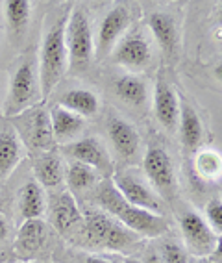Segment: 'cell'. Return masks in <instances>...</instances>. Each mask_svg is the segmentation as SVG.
<instances>
[{"instance_id":"cell-27","label":"cell","mask_w":222,"mask_h":263,"mask_svg":"<svg viewBox=\"0 0 222 263\" xmlns=\"http://www.w3.org/2000/svg\"><path fill=\"white\" fill-rule=\"evenodd\" d=\"M193 167H194V173L198 174L202 180L215 182V180L220 178L222 158L218 152L211 151V148H202V151H196Z\"/></svg>"},{"instance_id":"cell-3","label":"cell","mask_w":222,"mask_h":263,"mask_svg":"<svg viewBox=\"0 0 222 263\" xmlns=\"http://www.w3.org/2000/svg\"><path fill=\"white\" fill-rule=\"evenodd\" d=\"M41 100V85H39V76L35 71V61L33 58H26L21 61L11 74L10 91H8L4 106L6 117H17L23 111L35 108Z\"/></svg>"},{"instance_id":"cell-8","label":"cell","mask_w":222,"mask_h":263,"mask_svg":"<svg viewBox=\"0 0 222 263\" xmlns=\"http://www.w3.org/2000/svg\"><path fill=\"white\" fill-rule=\"evenodd\" d=\"M180 228L187 254L204 258V256H211L215 250H218V235L213 234V230L200 213L185 212L180 217Z\"/></svg>"},{"instance_id":"cell-25","label":"cell","mask_w":222,"mask_h":263,"mask_svg":"<svg viewBox=\"0 0 222 263\" xmlns=\"http://www.w3.org/2000/svg\"><path fill=\"white\" fill-rule=\"evenodd\" d=\"M30 13H32V4L28 0H8V2H4V15L13 37L24 35L26 26L30 23Z\"/></svg>"},{"instance_id":"cell-11","label":"cell","mask_w":222,"mask_h":263,"mask_svg":"<svg viewBox=\"0 0 222 263\" xmlns=\"http://www.w3.org/2000/svg\"><path fill=\"white\" fill-rule=\"evenodd\" d=\"M113 61L117 65L132 69V71L147 69L152 61L150 43H148V39L143 33H130V35L123 37L115 45Z\"/></svg>"},{"instance_id":"cell-15","label":"cell","mask_w":222,"mask_h":263,"mask_svg":"<svg viewBox=\"0 0 222 263\" xmlns=\"http://www.w3.org/2000/svg\"><path fill=\"white\" fill-rule=\"evenodd\" d=\"M148 28H150L152 35L156 37L163 54L169 60H174L178 56V47H180V33H178L176 21L169 13L156 11L148 17Z\"/></svg>"},{"instance_id":"cell-2","label":"cell","mask_w":222,"mask_h":263,"mask_svg":"<svg viewBox=\"0 0 222 263\" xmlns=\"http://www.w3.org/2000/svg\"><path fill=\"white\" fill-rule=\"evenodd\" d=\"M65 47L69 69L72 72L87 71L95 58V41H93L89 15L84 8H74L69 13L65 26Z\"/></svg>"},{"instance_id":"cell-29","label":"cell","mask_w":222,"mask_h":263,"mask_svg":"<svg viewBox=\"0 0 222 263\" xmlns=\"http://www.w3.org/2000/svg\"><path fill=\"white\" fill-rule=\"evenodd\" d=\"M157 254L163 259V263H189V254H187L185 247L172 237H165L159 241Z\"/></svg>"},{"instance_id":"cell-34","label":"cell","mask_w":222,"mask_h":263,"mask_svg":"<svg viewBox=\"0 0 222 263\" xmlns=\"http://www.w3.org/2000/svg\"><path fill=\"white\" fill-rule=\"evenodd\" d=\"M124 263H141L139 259H135V258H126L124 259Z\"/></svg>"},{"instance_id":"cell-13","label":"cell","mask_w":222,"mask_h":263,"mask_svg":"<svg viewBox=\"0 0 222 263\" xmlns=\"http://www.w3.org/2000/svg\"><path fill=\"white\" fill-rule=\"evenodd\" d=\"M130 10L126 6H115L113 10L106 15L98 28V37H96V56L102 60L113 50L115 45L120 41L123 33L126 32L130 24Z\"/></svg>"},{"instance_id":"cell-32","label":"cell","mask_w":222,"mask_h":263,"mask_svg":"<svg viewBox=\"0 0 222 263\" xmlns=\"http://www.w3.org/2000/svg\"><path fill=\"white\" fill-rule=\"evenodd\" d=\"M8 234H10V224H8L4 217H0V243H4Z\"/></svg>"},{"instance_id":"cell-35","label":"cell","mask_w":222,"mask_h":263,"mask_svg":"<svg viewBox=\"0 0 222 263\" xmlns=\"http://www.w3.org/2000/svg\"><path fill=\"white\" fill-rule=\"evenodd\" d=\"M2 261H4V256H2V254H0V263H2Z\"/></svg>"},{"instance_id":"cell-12","label":"cell","mask_w":222,"mask_h":263,"mask_svg":"<svg viewBox=\"0 0 222 263\" xmlns=\"http://www.w3.org/2000/svg\"><path fill=\"white\" fill-rule=\"evenodd\" d=\"M154 113L165 130H178L180 119V95L176 93L174 85L167 80L165 72H159L154 91Z\"/></svg>"},{"instance_id":"cell-23","label":"cell","mask_w":222,"mask_h":263,"mask_svg":"<svg viewBox=\"0 0 222 263\" xmlns=\"http://www.w3.org/2000/svg\"><path fill=\"white\" fill-rule=\"evenodd\" d=\"M57 106L80 115L82 119L93 117L98 111V97L89 89H71L63 93L57 100Z\"/></svg>"},{"instance_id":"cell-17","label":"cell","mask_w":222,"mask_h":263,"mask_svg":"<svg viewBox=\"0 0 222 263\" xmlns=\"http://www.w3.org/2000/svg\"><path fill=\"white\" fill-rule=\"evenodd\" d=\"M50 215H52L54 226L62 234L74 230L78 224H84V215H82L80 206L76 202V198L72 197V193L69 191H63L57 197H54Z\"/></svg>"},{"instance_id":"cell-4","label":"cell","mask_w":222,"mask_h":263,"mask_svg":"<svg viewBox=\"0 0 222 263\" xmlns=\"http://www.w3.org/2000/svg\"><path fill=\"white\" fill-rule=\"evenodd\" d=\"M84 226L89 243L106 250H126L135 243V234L124 228L117 219L100 212V210H85Z\"/></svg>"},{"instance_id":"cell-19","label":"cell","mask_w":222,"mask_h":263,"mask_svg":"<svg viewBox=\"0 0 222 263\" xmlns=\"http://www.w3.org/2000/svg\"><path fill=\"white\" fill-rule=\"evenodd\" d=\"M24 145L11 124L0 130V178H8L21 163Z\"/></svg>"},{"instance_id":"cell-14","label":"cell","mask_w":222,"mask_h":263,"mask_svg":"<svg viewBox=\"0 0 222 263\" xmlns=\"http://www.w3.org/2000/svg\"><path fill=\"white\" fill-rule=\"evenodd\" d=\"M45 239H47V226L41 219L24 221L17 232V237H15V256L19 259H24V261L33 259L43 249Z\"/></svg>"},{"instance_id":"cell-7","label":"cell","mask_w":222,"mask_h":263,"mask_svg":"<svg viewBox=\"0 0 222 263\" xmlns=\"http://www.w3.org/2000/svg\"><path fill=\"white\" fill-rule=\"evenodd\" d=\"M111 182L130 206L148 210V212L161 215V212H163L161 198L157 197V193L148 185V182L137 171H120V173L113 174Z\"/></svg>"},{"instance_id":"cell-21","label":"cell","mask_w":222,"mask_h":263,"mask_svg":"<svg viewBox=\"0 0 222 263\" xmlns=\"http://www.w3.org/2000/svg\"><path fill=\"white\" fill-rule=\"evenodd\" d=\"M48 115H50V124H52V134L56 143L71 141L85 126V119L57 106V104L52 108V111H48Z\"/></svg>"},{"instance_id":"cell-5","label":"cell","mask_w":222,"mask_h":263,"mask_svg":"<svg viewBox=\"0 0 222 263\" xmlns=\"http://www.w3.org/2000/svg\"><path fill=\"white\" fill-rule=\"evenodd\" d=\"M11 126L19 134L23 145H26L33 152H50L56 146V139L52 134L50 115L45 108H35L23 111L21 115L11 119Z\"/></svg>"},{"instance_id":"cell-6","label":"cell","mask_w":222,"mask_h":263,"mask_svg":"<svg viewBox=\"0 0 222 263\" xmlns=\"http://www.w3.org/2000/svg\"><path fill=\"white\" fill-rule=\"evenodd\" d=\"M143 169H145L150 185L157 191V197L165 198V200H172L176 197L178 182H176L174 165H172L169 152L163 146H148L145 160H143Z\"/></svg>"},{"instance_id":"cell-18","label":"cell","mask_w":222,"mask_h":263,"mask_svg":"<svg viewBox=\"0 0 222 263\" xmlns=\"http://www.w3.org/2000/svg\"><path fill=\"white\" fill-rule=\"evenodd\" d=\"M33 173H35V182L41 187L56 189L65 182V163L63 158L56 151L45 152L37 156V160L33 161Z\"/></svg>"},{"instance_id":"cell-16","label":"cell","mask_w":222,"mask_h":263,"mask_svg":"<svg viewBox=\"0 0 222 263\" xmlns=\"http://www.w3.org/2000/svg\"><path fill=\"white\" fill-rule=\"evenodd\" d=\"M108 134L113 143V148L123 158H135L141 148V137L137 130L133 128L123 117H111L108 121Z\"/></svg>"},{"instance_id":"cell-1","label":"cell","mask_w":222,"mask_h":263,"mask_svg":"<svg viewBox=\"0 0 222 263\" xmlns=\"http://www.w3.org/2000/svg\"><path fill=\"white\" fill-rule=\"evenodd\" d=\"M69 13H65L50 26L41 45V60H39V85H41L43 100L48 99L59 80L65 76L69 69V58L65 47V26L69 21Z\"/></svg>"},{"instance_id":"cell-28","label":"cell","mask_w":222,"mask_h":263,"mask_svg":"<svg viewBox=\"0 0 222 263\" xmlns=\"http://www.w3.org/2000/svg\"><path fill=\"white\" fill-rule=\"evenodd\" d=\"M95 200L98 202V206L104 210V213L113 215V217H117L118 213L123 212V208L128 204L123 195L118 193V189L113 185L111 180H104V182L98 183V191H96Z\"/></svg>"},{"instance_id":"cell-10","label":"cell","mask_w":222,"mask_h":263,"mask_svg":"<svg viewBox=\"0 0 222 263\" xmlns=\"http://www.w3.org/2000/svg\"><path fill=\"white\" fill-rule=\"evenodd\" d=\"M65 152L72 158V161L89 165L96 173L102 176H111L113 174V161L109 158L106 151L104 143L96 139V137H84L78 139L76 143L65 146Z\"/></svg>"},{"instance_id":"cell-26","label":"cell","mask_w":222,"mask_h":263,"mask_svg":"<svg viewBox=\"0 0 222 263\" xmlns=\"http://www.w3.org/2000/svg\"><path fill=\"white\" fill-rule=\"evenodd\" d=\"M65 180L72 191H87V189L98 185L102 176L89 165L72 161L69 169L65 171Z\"/></svg>"},{"instance_id":"cell-33","label":"cell","mask_w":222,"mask_h":263,"mask_svg":"<svg viewBox=\"0 0 222 263\" xmlns=\"http://www.w3.org/2000/svg\"><path fill=\"white\" fill-rule=\"evenodd\" d=\"M85 263H109V261L104 258H98V256H89V258L85 259Z\"/></svg>"},{"instance_id":"cell-22","label":"cell","mask_w":222,"mask_h":263,"mask_svg":"<svg viewBox=\"0 0 222 263\" xmlns=\"http://www.w3.org/2000/svg\"><path fill=\"white\" fill-rule=\"evenodd\" d=\"M113 91L123 102L130 104L133 108H141V106L147 104L148 85L141 76H135V74L118 76L113 84Z\"/></svg>"},{"instance_id":"cell-31","label":"cell","mask_w":222,"mask_h":263,"mask_svg":"<svg viewBox=\"0 0 222 263\" xmlns=\"http://www.w3.org/2000/svg\"><path fill=\"white\" fill-rule=\"evenodd\" d=\"M141 263H163V259L159 258L157 250H147V252H145V258H143Z\"/></svg>"},{"instance_id":"cell-30","label":"cell","mask_w":222,"mask_h":263,"mask_svg":"<svg viewBox=\"0 0 222 263\" xmlns=\"http://www.w3.org/2000/svg\"><path fill=\"white\" fill-rule=\"evenodd\" d=\"M204 221L208 222V226L213 230V234L220 237V232H222V204H220V198H211V200L206 204Z\"/></svg>"},{"instance_id":"cell-9","label":"cell","mask_w":222,"mask_h":263,"mask_svg":"<svg viewBox=\"0 0 222 263\" xmlns=\"http://www.w3.org/2000/svg\"><path fill=\"white\" fill-rule=\"evenodd\" d=\"M124 228L132 232L135 235H145V237H159V235L169 232V222L163 215L148 210H141L135 206H126L123 208V212L115 217Z\"/></svg>"},{"instance_id":"cell-20","label":"cell","mask_w":222,"mask_h":263,"mask_svg":"<svg viewBox=\"0 0 222 263\" xmlns=\"http://www.w3.org/2000/svg\"><path fill=\"white\" fill-rule=\"evenodd\" d=\"M181 99V97H180ZM178 126H180L181 143L187 152H196L202 145L204 128L196 109L191 106L185 99L180 100V119H178Z\"/></svg>"},{"instance_id":"cell-24","label":"cell","mask_w":222,"mask_h":263,"mask_svg":"<svg viewBox=\"0 0 222 263\" xmlns=\"http://www.w3.org/2000/svg\"><path fill=\"white\" fill-rule=\"evenodd\" d=\"M47 212V197L45 191L37 182H28L23 187L21 195V213H23L24 221H32V219H41Z\"/></svg>"}]
</instances>
